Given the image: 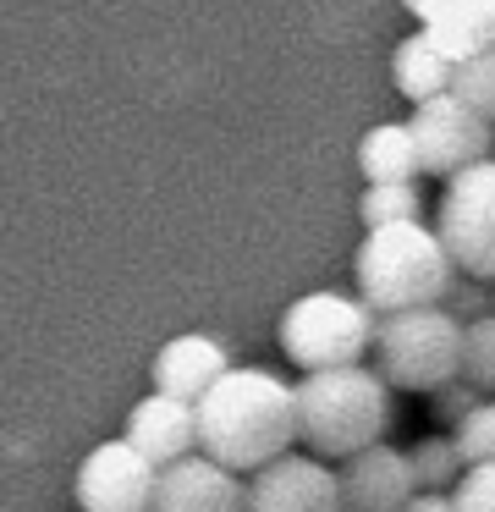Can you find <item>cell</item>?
I'll return each mask as SVG.
<instances>
[{"mask_svg": "<svg viewBox=\"0 0 495 512\" xmlns=\"http://www.w3.org/2000/svg\"><path fill=\"white\" fill-rule=\"evenodd\" d=\"M297 441V397L275 369H226L198 397V452L231 474H259Z\"/></svg>", "mask_w": 495, "mask_h": 512, "instance_id": "6da1fadb", "label": "cell"}, {"mask_svg": "<svg viewBox=\"0 0 495 512\" xmlns=\"http://www.w3.org/2000/svg\"><path fill=\"white\" fill-rule=\"evenodd\" d=\"M297 397V441L308 446V457H358L363 446H380L391 430V386L380 380V369H314L292 386Z\"/></svg>", "mask_w": 495, "mask_h": 512, "instance_id": "7a4b0ae2", "label": "cell"}, {"mask_svg": "<svg viewBox=\"0 0 495 512\" xmlns=\"http://www.w3.org/2000/svg\"><path fill=\"white\" fill-rule=\"evenodd\" d=\"M352 276H358V303H369L374 314H402L446 303L457 265H451L435 226L402 221L363 237L358 254H352Z\"/></svg>", "mask_w": 495, "mask_h": 512, "instance_id": "3957f363", "label": "cell"}, {"mask_svg": "<svg viewBox=\"0 0 495 512\" xmlns=\"http://www.w3.org/2000/svg\"><path fill=\"white\" fill-rule=\"evenodd\" d=\"M374 369H380V380L391 391L435 397L462 369V325L440 303L380 314V325H374Z\"/></svg>", "mask_w": 495, "mask_h": 512, "instance_id": "277c9868", "label": "cell"}, {"mask_svg": "<svg viewBox=\"0 0 495 512\" xmlns=\"http://www.w3.org/2000/svg\"><path fill=\"white\" fill-rule=\"evenodd\" d=\"M374 325H380V314L369 303L347 298V292H303L281 314V353L303 375L347 369L363 364V353L374 347Z\"/></svg>", "mask_w": 495, "mask_h": 512, "instance_id": "5b68a950", "label": "cell"}, {"mask_svg": "<svg viewBox=\"0 0 495 512\" xmlns=\"http://www.w3.org/2000/svg\"><path fill=\"white\" fill-rule=\"evenodd\" d=\"M435 232L446 243L457 276L495 287V155L446 182L440 210H435Z\"/></svg>", "mask_w": 495, "mask_h": 512, "instance_id": "8992f818", "label": "cell"}, {"mask_svg": "<svg viewBox=\"0 0 495 512\" xmlns=\"http://www.w3.org/2000/svg\"><path fill=\"white\" fill-rule=\"evenodd\" d=\"M407 127H413V144H418V166H424V177L451 182L457 171H468V166H479V160L495 155V127L484 122L479 111H468L457 94H440V100L413 105Z\"/></svg>", "mask_w": 495, "mask_h": 512, "instance_id": "52a82bcc", "label": "cell"}, {"mask_svg": "<svg viewBox=\"0 0 495 512\" xmlns=\"http://www.w3.org/2000/svg\"><path fill=\"white\" fill-rule=\"evenodd\" d=\"M154 479L160 468L143 463L127 441H99L94 452L77 463V507L83 512H149L154 507Z\"/></svg>", "mask_w": 495, "mask_h": 512, "instance_id": "ba28073f", "label": "cell"}, {"mask_svg": "<svg viewBox=\"0 0 495 512\" xmlns=\"http://www.w3.org/2000/svg\"><path fill=\"white\" fill-rule=\"evenodd\" d=\"M242 512H341V479L325 457H275L248 474V507Z\"/></svg>", "mask_w": 495, "mask_h": 512, "instance_id": "9c48e42d", "label": "cell"}, {"mask_svg": "<svg viewBox=\"0 0 495 512\" xmlns=\"http://www.w3.org/2000/svg\"><path fill=\"white\" fill-rule=\"evenodd\" d=\"M341 479V512H402L418 496L413 463L402 446H363L358 457L336 468Z\"/></svg>", "mask_w": 495, "mask_h": 512, "instance_id": "30bf717a", "label": "cell"}, {"mask_svg": "<svg viewBox=\"0 0 495 512\" xmlns=\"http://www.w3.org/2000/svg\"><path fill=\"white\" fill-rule=\"evenodd\" d=\"M248 507V479L220 468L215 457L193 452L182 463L160 468L149 512H242Z\"/></svg>", "mask_w": 495, "mask_h": 512, "instance_id": "8fae6325", "label": "cell"}, {"mask_svg": "<svg viewBox=\"0 0 495 512\" xmlns=\"http://www.w3.org/2000/svg\"><path fill=\"white\" fill-rule=\"evenodd\" d=\"M121 441L154 468H171L182 457L198 452V408L182 397H165V391H149V397L132 402L127 413V435Z\"/></svg>", "mask_w": 495, "mask_h": 512, "instance_id": "7c38bea8", "label": "cell"}, {"mask_svg": "<svg viewBox=\"0 0 495 512\" xmlns=\"http://www.w3.org/2000/svg\"><path fill=\"white\" fill-rule=\"evenodd\" d=\"M418 17V34H429L451 61H468L495 45V0H402Z\"/></svg>", "mask_w": 495, "mask_h": 512, "instance_id": "4fadbf2b", "label": "cell"}, {"mask_svg": "<svg viewBox=\"0 0 495 512\" xmlns=\"http://www.w3.org/2000/svg\"><path fill=\"white\" fill-rule=\"evenodd\" d=\"M226 369H231V358H226V347H220L215 336L187 331V336H171V342L154 353L149 375H154V391L182 397V402H193V408H198V397H204Z\"/></svg>", "mask_w": 495, "mask_h": 512, "instance_id": "5bb4252c", "label": "cell"}, {"mask_svg": "<svg viewBox=\"0 0 495 512\" xmlns=\"http://www.w3.org/2000/svg\"><path fill=\"white\" fill-rule=\"evenodd\" d=\"M451 78H457V61H451L429 34H407L402 45L391 50V83H396L402 100H413V105L440 100V94H451Z\"/></svg>", "mask_w": 495, "mask_h": 512, "instance_id": "9a60e30c", "label": "cell"}, {"mask_svg": "<svg viewBox=\"0 0 495 512\" xmlns=\"http://www.w3.org/2000/svg\"><path fill=\"white\" fill-rule=\"evenodd\" d=\"M358 171L369 188H385V182H418L424 166H418V144L407 122H380L363 133L358 144Z\"/></svg>", "mask_w": 495, "mask_h": 512, "instance_id": "2e32d148", "label": "cell"}, {"mask_svg": "<svg viewBox=\"0 0 495 512\" xmlns=\"http://www.w3.org/2000/svg\"><path fill=\"white\" fill-rule=\"evenodd\" d=\"M407 463H413L418 490H435V496H451L457 479H462V457H457V441H451V435H424V441H413Z\"/></svg>", "mask_w": 495, "mask_h": 512, "instance_id": "e0dca14e", "label": "cell"}, {"mask_svg": "<svg viewBox=\"0 0 495 512\" xmlns=\"http://www.w3.org/2000/svg\"><path fill=\"white\" fill-rule=\"evenodd\" d=\"M358 215H363V232L418 221V215H424V193H418V182H385V188H363Z\"/></svg>", "mask_w": 495, "mask_h": 512, "instance_id": "ac0fdd59", "label": "cell"}, {"mask_svg": "<svg viewBox=\"0 0 495 512\" xmlns=\"http://www.w3.org/2000/svg\"><path fill=\"white\" fill-rule=\"evenodd\" d=\"M462 380H468L479 397H495V314L462 325Z\"/></svg>", "mask_w": 495, "mask_h": 512, "instance_id": "d6986e66", "label": "cell"}, {"mask_svg": "<svg viewBox=\"0 0 495 512\" xmlns=\"http://www.w3.org/2000/svg\"><path fill=\"white\" fill-rule=\"evenodd\" d=\"M451 94H457L468 111H479L484 122L495 127V45L479 50V56L457 61V78H451Z\"/></svg>", "mask_w": 495, "mask_h": 512, "instance_id": "ffe728a7", "label": "cell"}, {"mask_svg": "<svg viewBox=\"0 0 495 512\" xmlns=\"http://www.w3.org/2000/svg\"><path fill=\"white\" fill-rule=\"evenodd\" d=\"M451 441H457V457H462V468H473V463H495V397H484L479 408L468 413V419L451 430Z\"/></svg>", "mask_w": 495, "mask_h": 512, "instance_id": "44dd1931", "label": "cell"}, {"mask_svg": "<svg viewBox=\"0 0 495 512\" xmlns=\"http://www.w3.org/2000/svg\"><path fill=\"white\" fill-rule=\"evenodd\" d=\"M440 309H446L457 325H468V320H479V314H495V287L490 281H473V276H457Z\"/></svg>", "mask_w": 495, "mask_h": 512, "instance_id": "7402d4cb", "label": "cell"}, {"mask_svg": "<svg viewBox=\"0 0 495 512\" xmlns=\"http://www.w3.org/2000/svg\"><path fill=\"white\" fill-rule=\"evenodd\" d=\"M457 512H495V463H473L462 468L457 490H451Z\"/></svg>", "mask_w": 495, "mask_h": 512, "instance_id": "603a6c76", "label": "cell"}, {"mask_svg": "<svg viewBox=\"0 0 495 512\" xmlns=\"http://www.w3.org/2000/svg\"><path fill=\"white\" fill-rule=\"evenodd\" d=\"M479 402H484V397H479V391H473L468 380L457 375V380H451V386H440V391H435V419H446L451 430H457V424L468 419V413L479 408Z\"/></svg>", "mask_w": 495, "mask_h": 512, "instance_id": "cb8c5ba5", "label": "cell"}, {"mask_svg": "<svg viewBox=\"0 0 495 512\" xmlns=\"http://www.w3.org/2000/svg\"><path fill=\"white\" fill-rule=\"evenodd\" d=\"M402 512H457V501H451V496H435V490H418V496L407 501Z\"/></svg>", "mask_w": 495, "mask_h": 512, "instance_id": "d4e9b609", "label": "cell"}]
</instances>
